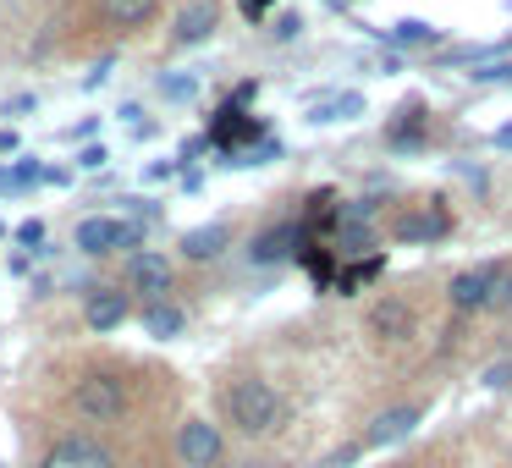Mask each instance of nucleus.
I'll return each instance as SVG.
<instances>
[{"instance_id":"f257e3e1","label":"nucleus","mask_w":512,"mask_h":468,"mask_svg":"<svg viewBox=\"0 0 512 468\" xmlns=\"http://www.w3.org/2000/svg\"><path fill=\"white\" fill-rule=\"evenodd\" d=\"M221 419L243 435H265L281 424V397L276 386H265L259 375H237L232 386H221Z\"/></svg>"},{"instance_id":"f03ea898","label":"nucleus","mask_w":512,"mask_h":468,"mask_svg":"<svg viewBox=\"0 0 512 468\" xmlns=\"http://www.w3.org/2000/svg\"><path fill=\"white\" fill-rule=\"evenodd\" d=\"M72 408L89 424H116L133 408V391H127L122 375H83L78 386H72Z\"/></svg>"},{"instance_id":"7ed1b4c3","label":"nucleus","mask_w":512,"mask_h":468,"mask_svg":"<svg viewBox=\"0 0 512 468\" xmlns=\"http://www.w3.org/2000/svg\"><path fill=\"white\" fill-rule=\"evenodd\" d=\"M39 468H116V452L100 435H61V441L39 457Z\"/></svg>"},{"instance_id":"20e7f679","label":"nucleus","mask_w":512,"mask_h":468,"mask_svg":"<svg viewBox=\"0 0 512 468\" xmlns=\"http://www.w3.org/2000/svg\"><path fill=\"white\" fill-rule=\"evenodd\" d=\"M144 243V226L138 221H105V215H94V221L78 226V248L83 254H116V248H138Z\"/></svg>"},{"instance_id":"39448f33","label":"nucleus","mask_w":512,"mask_h":468,"mask_svg":"<svg viewBox=\"0 0 512 468\" xmlns=\"http://www.w3.org/2000/svg\"><path fill=\"white\" fill-rule=\"evenodd\" d=\"M221 452H226V441H221V430H215L210 419H188L177 430L182 468H215V463H221Z\"/></svg>"},{"instance_id":"423d86ee","label":"nucleus","mask_w":512,"mask_h":468,"mask_svg":"<svg viewBox=\"0 0 512 468\" xmlns=\"http://www.w3.org/2000/svg\"><path fill=\"white\" fill-rule=\"evenodd\" d=\"M496 270H501V265H474V270H457V276H452V287H446V303H452L457 314H474V309H485V298H490V281H496Z\"/></svg>"},{"instance_id":"0eeeda50","label":"nucleus","mask_w":512,"mask_h":468,"mask_svg":"<svg viewBox=\"0 0 512 468\" xmlns=\"http://www.w3.org/2000/svg\"><path fill=\"white\" fill-rule=\"evenodd\" d=\"M419 419H424L419 408H386V413H380V419L364 430L358 452H375V446H397V441H408V435L419 430Z\"/></svg>"},{"instance_id":"6e6552de","label":"nucleus","mask_w":512,"mask_h":468,"mask_svg":"<svg viewBox=\"0 0 512 468\" xmlns=\"http://www.w3.org/2000/svg\"><path fill=\"white\" fill-rule=\"evenodd\" d=\"M408 331H413L408 298H375L369 303V336H380V342H402Z\"/></svg>"},{"instance_id":"1a4fd4ad","label":"nucleus","mask_w":512,"mask_h":468,"mask_svg":"<svg viewBox=\"0 0 512 468\" xmlns=\"http://www.w3.org/2000/svg\"><path fill=\"white\" fill-rule=\"evenodd\" d=\"M215 23H221V6L215 0H188L177 12V45H204L215 34Z\"/></svg>"},{"instance_id":"9d476101","label":"nucleus","mask_w":512,"mask_h":468,"mask_svg":"<svg viewBox=\"0 0 512 468\" xmlns=\"http://www.w3.org/2000/svg\"><path fill=\"white\" fill-rule=\"evenodd\" d=\"M248 138H259V122L243 111V105H232V100H226L221 111H215V133H210V144L237 149V144H248Z\"/></svg>"},{"instance_id":"9b49d317","label":"nucleus","mask_w":512,"mask_h":468,"mask_svg":"<svg viewBox=\"0 0 512 468\" xmlns=\"http://www.w3.org/2000/svg\"><path fill=\"white\" fill-rule=\"evenodd\" d=\"M127 281H133V287L144 292L149 303H155V298H166V292H171V265H166L160 254H149V248H144V254H133V270H127Z\"/></svg>"},{"instance_id":"f8f14e48","label":"nucleus","mask_w":512,"mask_h":468,"mask_svg":"<svg viewBox=\"0 0 512 468\" xmlns=\"http://www.w3.org/2000/svg\"><path fill=\"white\" fill-rule=\"evenodd\" d=\"M89 325L94 331H116V325L127 320V292H116V287H100V292H89Z\"/></svg>"},{"instance_id":"ddd939ff","label":"nucleus","mask_w":512,"mask_h":468,"mask_svg":"<svg viewBox=\"0 0 512 468\" xmlns=\"http://www.w3.org/2000/svg\"><path fill=\"white\" fill-rule=\"evenodd\" d=\"M226 243H232V232H226L221 221H210V226H193V232L182 237V254H188L193 265H204V259H215Z\"/></svg>"},{"instance_id":"4468645a","label":"nucleus","mask_w":512,"mask_h":468,"mask_svg":"<svg viewBox=\"0 0 512 468\" xmlns=\"http://www.w3.org/2000/svg\"><path fill=\"white\" fill-rule=\"evenodd\" d=\"M155 6H160V0H100V17L127 34V28H144L149 17H155Z\"/></svg>"},{"instance_id":"2eb2a0df","label":"nucleus","mask_w":512,"mask_h":468,"mask_svg":"<svg viewBox=\"0 0 512 468\" xmlns=\"http://www.w3.org/2000/svg\"><path fill=\"white\" fill-rule=\"evenodd\" d=\"M446 232H452V221H446V210H435V204L419 210V215H408V221L397 226L402 243H435V237H446Z\"/></svg>"},{"instance_id":"dca6fc26","label":"nucleus","mask_w":512,"mask_h":468,"mask_svg":"<svg viewBox=\"0 0 512 468\" xmlns=\"http://www.w3.org/2000/svg\"><path fill=\"white\" fill-rule=\"evenodd\" d=\"M182 325H188V314H182V309H171L166 298L144 303V331H149V336H160V342H171V336H182Z\"/></svg>"},{"instance_id":"f3484780","label":"nucleus","mask_w":512,"mask_h":468,"mask_svg":"<svg viewBox=\"0 0 512 468\" xmlns=\"http://www.w3.org/2000/svg\"><path fill=\"white\" fill-rule=\"evenodd\" d=\"M292 243H303V226H281V232H265V237L254 243V259H259V265H270V259L292 254Z\"/></svg>"},{"instance_id":"a211bd4d","label":"nucleus","mask_w":512,"mask_h":468,"mask_svg":"<svg viewBox=\"0 0 512 468\" xmlns=\"http://www.w3.org/2000/svg\"><path fill=\"white\" fill-rule=\"evenodd\" d=\"M358 111H364V100H358V94H336V100L314 105V122H347V116H358Z\"/></svg>"},{"instance_id":"6ab92c4d","label":"nucleus","mask_w":512,"mask_h":468,"mask_svg":"<svg viewBox=\"0 0 512 468\" xmlns=\"http://www.w3.org/2000/svg\"><path fill=\"white\" fill-rule=\"evenodd\" d=\"M419 138H424V111H419V105H408V111H402V122L391 127V149L419 144Z\"/></svg>"},{"instance_id":"aec40b11","label":"nucleus","mask_w":512,"mask_h":468,"mask_svg":"<svg viewBox=\"0 0 512 468\" xmlns=\"http://www.w3.org/2000/svg\"><path fill=\"white\" fill-rule=\"evenodd\" d=\"M391 39H397V45H435V28L419 23V17H402V23L391 28Z\"/></svg>"},{"instance_id":"412c9836","label":"nucleus","mask_w":512,"mask_h":468,"mask_svg":"<svg viewBox=\"0 0 512 468\" xmlns=\"http://www.w3.org/2000/svg\"><path fill=\"white\" fill-rule=\"evenodd\" d=\"M380 265H386V259H380V254H369V259H364V265H353V270H342V281H336V287H342V292H358V287H364V281H369V276H380Z\"/></svg>"},{"instance_id":"4be33fe9","label":"nucleus","mask_w":512,"mask_h":468,"mask_svg":"<svg viewBox=\"0 0 512 468\" xmlns=\"http://www.w3.org/2000/svg\"><path fill=\"white\" fill-rule=\"evenodd\" d=\"M39 171H45V166H34V160H17V166H0V188H28V182H39Z\"/></svg>"},{"instance_id":"5701e85b","label":"nucleus","mask_w":512,"mask_h":468,"mask_svg":"<svg viewBox=\"0 0 512 468\" xmlns=\"http://www.w3.org/2000/svg\"><path fill=\"white\" fill-rule=\"evenodd\" d=\"M485 309H512V270H496V281H490V298Z\"/></svg>"},{"instance_id":"b1692460","label":"nucleus","mask_w":512,"mask_h":468,"mask_svg":"<svg viewBox=\"0 0 512 468\" xmlns=\"http://www.w3.org/2000/svg\"><path fill=\"white\" fill-rule=\"evenodd\" d=\"M485 386L490 391H512V358H507V364H490L485 369Z\"/></svg>"},{"instance_id":"393cba45","label":"nucleus","mask_w":512,"mask_h":468,"mask_svg":"<svg viewBox=\"0 0 512 468\" xmlns=\"http://www.w3.org/2000/svg\"><path fill=\"white\" fill-rule=\"evenodd\" d=\"M17 243L39 248V243H45V221H23V226H17Z\"/></svg>"},{"instance_id":"a878e982","label":"nucleus","mask_w":512,"mask_h":468,"mask_svg":"<svg viewBox=\"0 0 512 468\" xmlns=\"http://www.w3.org/2000/svg\"><path fill=\"white\" fill-rule=\"evenodd\" d=\"M166 94H177V100H182V94H193V78H166Z\"/></svg>"},{"instance_id":"bb28decb","label":"nucleus","mask_w":512,"mask_h":468,"mask_svg":"<svg viewBox=\"0 0 512 468\" xmlns=\"http://www.w3.org/2000/svg\"><path fill=\"white\" fill-rule=\"evenodd\" d=\"M83 171H94V166H105V149H83V160H78Z\"/></svg>"},{"instance_id":"cd10ccee","label":"nucleus","mask_w":512,"mask_h":468,"mask_svg":"<svg viewBox=\"0 0 512 468\" xmlns=\"http://www.w3.org/2000/svg\"><path fill=\"white\" fill-rule=\"evenodd\" d=\"M17 149V127H0V155H12Z\"/></svg>"},{"instance_id":"c85d7f7f","label":"nucleus","mask_w":512,"mask_h":468,"mask_svg":"<svg viewBox=\"0 0 512 468\" xmlns=\"http://www.w3.org/2000/svg\"><path fill=\"white\" fill-rule=\"evenodd\" d=\"M265 6H270V0H243V12H248V17H265Z\"/></svg>"},{"instance_id":"c756f323","label":"nucleus","mask_w":512,"mask_h":468,"mask_svg":"<svg viewBox=\"0 0 512 468\" xmlns=\"http://www.w3.org/2000/svg\"><path fill=\"white\" fill-rule=\"evenodd\" d=\"M496 149H512V127H501V133H496Z\"/></svg>"},{"instance_id":"7c9ffc66","label":"nucleus","mask_w":512,"mask_h":468,"mask_svg":"<svg viewBox=\"0 0 512 468\" xmlns=\"http://www.w3.org/2000/svg\"><path fill=\"white\" fill-rule=\"evenodd\" d=\"M380 468H408V463H380Z\"/></svg>"}]
</instances>
